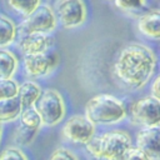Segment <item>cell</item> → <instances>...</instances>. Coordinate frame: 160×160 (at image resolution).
Wrapping results in <instances>:
<instances>
[{
	"instance_id": "cell-13",
	"label": "cell",
	"mask_w": 160,
	"mask_h": 160,
	"mask_svg": "<svg viewBox=\"0 0 160 160\" xmlns=\"http://www.w3.org/2000/svg\"><path fill=\"white\" fill-rule=\"evenodd\" d=\"M41 91H42V89L36 81L26 80L22 84H20L18 86V95L16 96H18L22 109L32 108L34 104L36 102V100L39 99Z\"/></svg>"
},
{
	"instance_id": "cell-15",
	"label": "cell",
	"mask_w": 160,
	"mask_h": 160,
	"mask_svg": "<svg viewBox=\"0 0 160 160\" xmlns=\"http://www.w3.org/2000/svg\"><path fill=\"white\" fill-rule=\"evenodd\" d=\"M22 111V106L16 98L0 100V124L11 122L19 119Z\"/></svg>"
},
{
	"instance_id": "cell-24",
	"label": "cell",
	"mask_w": 160,
	"mask_h": 160,
	"mask_svg": "<svg viewBox=\"0 0 160 160\" xmlns=\"http://www.w3.org/2000/svg\"><path fill=\"white\" fill-rule=\"evenodd\" d=\"M124 160H150V158L136 146H131L126 152Z\"/></svg>"
},
{
	"instance_id": "cell-4",
	"label": "cell",
	"mask_w": 160,
	"mask_h": 160,
	"mask_svg": "<svg viewBox=\"0 0 160 160\" xmlns=\"http://www.w3.org/2000/svg\"><path fill=\"white\" fill-rule=\"evenodd\" d=\"M42 125L45 126H55L58 125L65 116V102L61 94L55 89H45L41 91L39 99L32 106Z\"/></svg>"
},
{
	"instance_id": "cell-21",
	"label": "cell",
	"mask_w": 160,
	"mask_h": 160,
	"mask_svg": "<svg viewBox=\"0 0 160 160\" xmlns=\"http://www.w3.org/2000/svg\"><path fill=\"white\" fill-rule=\"evenodd\" d=\"M145 0H114V5L124 11V12H132L142 9Z\"/></svg>"
},
{
	"instance_id": "cell-11",
	"label": "cell",
	"mask_w": 160,
	"mask_h": 160,
	"mask_svg": "<svg viewBox=\"0 0 160 160\" xmlns=\"http://www.w3.org/2000/svg\"><path fill=\"white\" fill-rule=\"evenodd\" d=\"M54 38L50 34H28L22 35L19 41V49L24 55H35L50 50Z\"/></svg>"
},
{
	"instance_id": "cell-7",
	"label": "cell",
	"mask_w": 160,
	"mask_h": 160,
	"mask_svg": "<svg viewBox=\"0 0 160 160\" xmlns=\"http://www.w3.org/2000/svg\"><path fill=\"white\" fill-rule=\"evenodd\" d=\"M60 62V56L55 50H48L45 52L35 55H24L22 69L28 78L39 79L51 74Z\"/></svg>"
},
{
	"instance_id": "cell-1",
	"label": "cell",
	"mask_w": 160,
	"mask_h": 160,
	"mask_svg": "<svg viewBox=\"0 0 160 160\" xmlns=\"http://www.w3.org/2000/svg\"><path fill=\"white\" fill-rule=\"evenodd\" d=\"M155 68L156 56L150 48L129 44L120 50L114 62V75L125 88L139 90L152 78Z\"/></svg>"
},
{
	"instance_id": "cell-3",
	"label": "cell",
	"mask_w": 160,
	"mask_h": 160,
	"mask_svg": "<svg viewBox=\"0 0 160 160\" xmlns=\"http://www.w3.org/2000/svg\"><path fill=\"white\" fill-rule=\"evenodd\" d=\"M128 115L124 102L111 94H98L85 105V118L96 125H112L121 122Z\"/></svg>"
},
{
	"instance_id": "cell-16",
	"label": "cell",
	"mask_w": 160,
	"mask_h": 160,
	"mask_svg": "<svg viewBox=\"0 0 160 160\" xmlns=\"http://www.w3.org/2000/svg\"><path fill=\"white\" fill-rule=\"evenodd\" d=\"M16 26L6 16L0 15V49L11 45L16 38Z\"/></svg>"
},
{
	"instance_id": "cell-19",
	"label": "cell",
	"mask_w": 160,
	"mask_h": 160,
	"mask_svg": "<svg viewBox=\"0 0 160 160\" xmlns=\"http://www.w3.org/2000/svg\"><path fill=\"white\" fill-rule=\"evenodd\" d=\"M36 131H32L30 129H26L21 125H19L16 129H15V134H14V140L16 144L19 145H29L31 144V141L34 140V138L36 136Z\"/></svg>"
},
{
	"instance_id": "cell-6",
	"label": "cell",
	"mask_w": 160,
	"mask_h": 160,
	"mask_svg": "<svg viewBox=\"0 0 160 160\" xmlns=\"http://www.w3.org/2000/svg\"><path fill=\"white\" fill-rule=\"evenodd\" d=\"M130 119L134 125L141 128H156L160 122L159 100L145 96L135 100L130 108Z\"/></svg>"
},
{
	"instance_id": "cell-25",
	"label": "cell",
	"mask_w": 160,
	"mask_h": 160,
	"mask_svg": "<svg viewBox=\"0 0 160 160\" xmlns=\"http://www.w3.org/2000/svg\"><path fill=\"white\" fill-rule=\"evenodd\" d=\"M159 82H160V78L156 76L152 80L151 85H150V96L154 98V99H156V100H159V90H160L159 89Z\"/></svg>"
},
{
	"instance_id": "cell-23",
	"label": "cell",
	"mask_w": 160,
	"mask_h": 160,
	"mask_svg": "<svg viewBox=\"0 0 160 160\" xmlns=\"http://www.w3.org/2000/svg\"><path fill=\"white\" fill-rule=\"evenodd\" d=\"M48 160H79V158L69 149L59 148L52 151V154L50 155Z\"/></svg>"
},
{
	"instance_id": "cell-22",
	"label": "cell",
	"mask_w": 160,
	"mask_h": 160,
	"mask_svg": "<svg viewBox=\"0 0 160 160\" xmlns=\"http://www.w3.org/2000/svg\"><path fill=\"white\" fill-rule=\"evenodd\" d=\"M0 160H29V159L20 148L9 146L0 151Z\"/></svg>"
},
{
	"instance_id": "cell-8",
	"label": "cell",
	"mask_w": 160,
	"mask_h": 160,
	"mask_svg": "<svg viewBox=\"0 0 160 160\" xmlns=\"http://www.w3.org/2000/svg\"><path fill=\"white\" fill-rule=\"evenodd\" d=\"M95 125L91 124L84 115L70 116L61 128V136L65 141L76 145H86L95 136Z\"/></svg>"
},
{
	"instance_id": "cell-12",
	"label": "cell",
	"mask_w": 160,
	"mask_h": 160,
	"mask_svg": "<svg viewBox=\"0 0 160 160\" xmlns=\"http://www.w3.org/2000/svg\"><path fill=\"white\" fill-rule=\"evenodd\" d=\"M139 31L149 39L159 40L160 38V11L152 9L142 14L138 20Z\"/></svg>"
},
{
	"instance_id": "cell-18",
	"label": "cell",
	"mask_w": 160,
	"mask_h": 160,
	"mask_svg": "<svg viewBox=\"0 0 160 160\" xmlns=\"http://www.w3.org/2000/svg\"><path fill=\"white\" fill-rule=\"evenodd\" d=\"M8 4L15 12L26 18L41 5V0H8Z\"/></svg>"
},
{
	"instance_id": "cell-14",
	"label": "cell",
	"mask_w": 160,
	"mask_h": 160,
	"mask_svg": "<svg viewBox=\"0 0 160 160\" xmlns=\"http://www.w3.org/2000/svg\"><path fill=\"white\" fill-rule=\"evenodd\" d=\"M19 66L16 55L6 49H0V80H11Z\"/></svg>"
},
{
	"instance_id": "cell-20",
	"label": "cell",
	"mask_w": 160,
	"mask_h": 160,
	"mask_svg": "<svg viewBox=\"0 0 160 160\" xmlns=\"http://www.w3.org/2000/svg\"><path fill=\"white\" fill-rule=\"evenodd\" d=\"M19 84L15 80H0V100L16 98Z\"/></svg>"
},
{
	"instance_id": "cell-2",
	"label": "cell",
	"mask_w": 160,
	"mask_h": 160,
	"mask_svg": "<svg viewBox=\"0 0 160 160\" xmlns=\"http://www.w3.org/2000/svg\"><path fill=\"white\" fill-rule=\"evenodd\" d=\"M131 146L130 134L115 129L101 135H95L85 145V150L96 160H124Z\"/></svg>"
},
{
	"instance_id": "cell-17",
	"label": "cell",
	"mask_w": 160,
	"mask_h": 160,
	"mask_svg": "<svg viewBox=\"0 0 160 160\" xmlns=\"http://www.w3.org/2000/svg\"><path fill=\"white\" fill-rule=\"evenodd\" d=\"M19 121H20L19 125H21V126H24L26 129H30L32 131H36V132H39V130L42 126L40 116L38 115V112L35 111L34 108L22 109V111H21V114L19 116Z\"/></svg>"
},
{
	"instance_id": "cell-9",
	"label": "cell",
	"mask_w": 160,
	"mask_h": 160,
	"mask_svg": "<svg viewBox=\"0 0 160 160\" xmlns=\"http://www.w3.org/2000/svg\"><path fill=\"white\" fill-rule=\"evenodd\" d=\"M54 14L58 22L66 29H72L84 24L86 6L82 0H59Z\"/></svg>"
},
{
	"instance_id": "cell-5",
	"label": "cell",
	"mask_w": 160,
	"mask_h": 160,
	"mask_svg": "<svg viewBox=\"0 0 160 160\" xmlns=\"http://www.w3.org/2000/svg\"><path fill=\"white\" fill-rule=\"evenodd\" d=\"M58 21L54 10L48 5H40L30 15H28L16 28V32L21 36L28 34H50L56 29Z\"/></svg>"
},
{
	"instance_id": "cell-10",
	"label": "cell",
	"mask_w": 160,
	"mask_h": 160,
	"mask_svg": "<svg viewBox=\"0 0 160 160\" xmlns=\"http://www.w3.org/2000/svg\"><path fill=\"white\" fill-rule=\"evenodd\" d=\"M135 146L144 151L150 160L160 158V130L156 128H142L135 138Z\"/></svg>"
}]
</instances>
